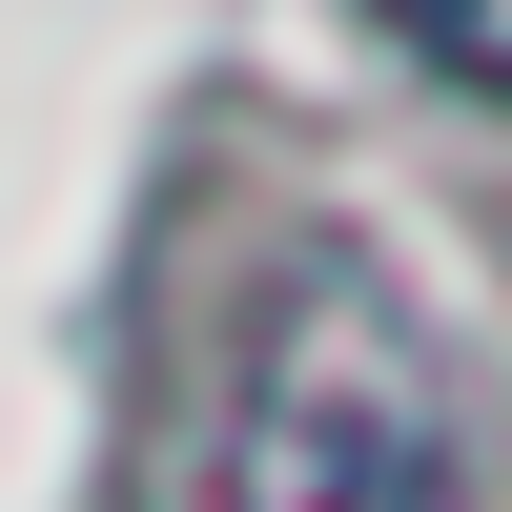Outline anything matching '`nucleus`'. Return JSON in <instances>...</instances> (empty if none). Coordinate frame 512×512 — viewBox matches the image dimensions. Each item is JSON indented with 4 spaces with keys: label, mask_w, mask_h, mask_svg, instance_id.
Returning <instances> with one entry per match:
<instances>
[{
    "label": "nucleus",
    "mask_w": 512,
    "mask_h": 512,
    "mask_svg": "<svg viewBox=\"0 0 512 512\" xmlns=\"http://www.w3.org/2000/svg\"><path fill=\"white\" fill-rule=\"evenodd\" d=\"M205 512H451V349L390 267H287L205 431Z\"/></svg>",
    "instance_id": "f257e3e1"
},
{
    "label": "nucleus",
    "mask_w": 512,
    "mask_h": 512,
    "mask_svg": "<svg viewBox=\"0 0 512 512\" xmlns=\"http://www.w3.org/2000/svg\"><path fill=\"white\" fill-rule=\"evenodd\" d=\"M369 21H390L431 82H492V103H512V0H369Z\"/></svg>",
    "instance_id": "f03ea898"
}]
</instances>
